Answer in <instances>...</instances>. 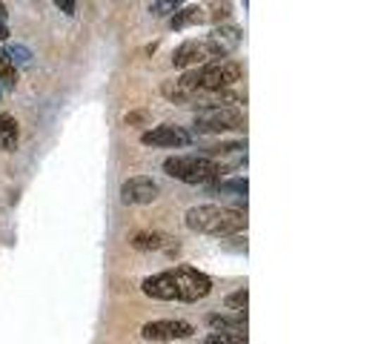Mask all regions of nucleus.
Returning a JSON list of instances; mask_svg holds the SVG:
<instances>
[{"label": "nucleus", "mask_w": 381, "mask_h": 344, "mask_svg": "<svg viewBox=\"0 0 381 344\" xmlns=\"http://www.w3.org/2000/svg\"><path fill=\"white\" fill-rule=\"evenodd\" d=\"M206 61H209V55H206L204 40H187L173 52V66L175 69H192V66H201Z\"/></svg>", "instance_id": "obj_10"}, {"label": "nucleus", "mask_w": 381, "mask_h": 344, "mask_svg": "<svg viewBox=\"0 0 381 344\" xmlns=\"http://www.w3.org/2000/svg\"><path fill=\"white\" fill-rule=\"evenodd\" d=\"M209 9L206 12V20H227L230 18V0H209Z\"/></svg>", "instance_id": "obj_18"}, {"label": "nucleus", "mask_w": 381, "mask_h": 344, "mask_svg": "<svg viewBox=\"0 0 381 344\" xmlns=\"http://www.w3.org/2000/svg\"><path fill=\"white\" fill-rule=\"evenodd\" d=\"M246 178H235V181H213V192H232V195H246Z\"/></svg>", "instance_id": "obj_16"}, {"label": "nucleus", "mask_w": 381, "mask_h": 344, "mask_svg": "<svg viewBox=\"0 0 381 344\" xmlns=\"http://www.w3.org/2000/svg\"><path fill=\"white\" fill-rule=\"evenodd\" d=\"M158 192H161V187H158L152 178L135 176V178H130V181H123V187H120V201H123L126 207H144V204H152V201L158 198Z\"/></svg>", "instance_id": "obj_8"}, {"label": "nucleus", "mask_w": 381, "mask_h": 344, "mask_svg": "<svg viewBox=\"0 0 381 344\" xmlns=\"http://www.w3.org/2000/svg\"><path fill=\"white\" fill-rule=\"evenodd\" d=\"M178 6H184V0H152L149 12H152V18H169Z\"/></svg>", "instance_id": "obj_17"}, {"label": "nucleus", "mask_w": 381, "mask_h": 344, "mask_svg": "<svg viewBox=\"0 0 381 344\" xmlns=\"http://www.w3.org/2000/svg\"><path fill=\"white\" fill-rule=\"evenodd\" d=\"M141 121H146V112H130L126 115V123H141Z\"/></svg>", "instance_id": "obj_23"}, {"label": "nucleus", "mask_w": 381, "mask_h": 344, "mask_svg": "<svg viewBox=\"0 0 381 344\" xmlns=\"http://www.w3.org/2000/svg\"><path fill=\"white\" fill-rule=\"evenodd\" d=\"M163 172L169 178L184 181V184H213L227 169L216 158H206V155H175L163 161Z\"/></svg>", "instance_id": "obj_4"}, {"label": "nucleus", "mask_w": 381, "mask_h": 344, "mask_svg": "<svg viewBox=\"0 0 381 344\" xmlns=\"http://www.w3.org/2000/svg\"><path fill=\"white\" fill-rule=\"evenodd\" d=\"M238 43H241V29L235 23H221L209 32L204 47H206L209 61H221V58H230L238 49Z\"/></svg>", "instance_id": "obj_7"}, {"label": "nucleus", "mask_w": 381, "mask_h": 344, "mask_svg": "<svg viewBox=\"0 0 381 344\" xmlns=\"http://www.w3.org/2000/svg\"><path fill=\"white\" fill-rule=\"evenodd\" d=\"M195 129L204 135H221V133H241L244 129V115L235 106H201L198 118H195Z\"/></svg>", "instance_id": "obj_5"}, {"label": "nucleus", "mask_w": 381, "mask_h": 344, "mask_svg": "<svg viewBox=\"0 0 381 344\" xmlns=\"http://www.w3.org/2000/svg\"><path fill=\"white\" fill-rule=\"evenodd\" d=\"M18 86V69L6 52H0V90H15Z\"/></svg>", "instance_id": "obj_15"}, {"label": "nucleus", "mask_w": 381, "mask_h": 344, "mask_svg": "<svg viewBox=\"0 0 381 344\" xmlns=\"http://www.w3.org/2000/svg\"><path fill=\"white\" fill-rule=\"evenodd\" d=\"M204 344H246V336H232V333H213L206 336Z\"/></svg>", "instance_id": "obj_20"}, {"label": "nucleus", "mask_w": 381, "mask_h": 344, "mask_svg": "<svg viewBox=\"0 0 381 344\" xmlns=\"http://www.w3.org/2000/svg\"><path fill=\"white\" fill-rule=\"evenodd\" d=\"M246 301H249V293H246V287H241L232 295H227V307L235 310V313H244L246 310Z\"/></svg>", "instance_id": "obj_19"}, {"label": "nucleus", "mask_w": 381, "mask_h": 344, "mask_svg": "<svg viewBox=\"0 0 381 344\" xmlns=\"http://www.w3.org/2000/svg\"><path fill=\"white\" fill-rule=\"evenodd\" d=\"M144 295L155 298V301H181V305H195V301H204L209 293H213V278L206 273L195 270V267H173L155 273L149 278H144L141 284Z\"/></svg>", "instance_id": "obj_1"}, {"label": "nucleus", "mask_w": 381, "mask_h": 344, "mask_svg": "<svg viewBox=\"0 0 381 344\" xmlns=\"http://www.w3.org/2000/svg\"><path fill=\"white\" fill-rule=\"evenodd\" d=\"M6 15H9V12H6V4H4V0H0V23L6 20Z\"/></svg>", "instance_id": "obj_24"}, {"label": "nucleus", "mask_w": 381, "mask_h": 344, "mask_svg": "<svg viewBox=\"0 0 381 344\" xmlns=\"http://www.w3.org/2000/svg\"><path fill=\"white\" fill-rule=\"evenodd\" d=\"M206 324L213 327V333H232V336H246V316L235 313V316H206Z\"/></svg>", "instance_id": "obj_12"}, {"label": "nucleus", "mask_w": 381, "mask_h": 344, "mask_svg": "<svg viewBox=\"0 0 381 344\" xmlns=\"http://www.w3.org/2000/svg\"><path fill=\"white\" fill-rule=\"evenodd\" d=\"M187 227L201 235H213V238H227L241 230H246V209L238 207H218V204H204L192 207L187 212Z\"/></svg>", "instance_id": "obj_2"}, {"label": "nucleus", "mask_w": 381, "mask_h": 344, "mask_svg": "<svg viewBox=\"0 0 381 344\" xmlns=\"http://www.w3.org/2000/svg\"><path fill=\"white\" fill-rule=\"evenodd\" d=\"M55 6L63 12V15H75V9H77V0H55Z\"/></svg>", "instance_id": "obj_22"}, {"label": "nucleus", "mask_w": 381, "mask_h": 344, "mask_svg": "<svg viewBox=\"0 0 381 344\" xmlns=\"http://www.w3.org/2000/svg\"><path fill=\"white\" fill-rule=\"evenodd\" d=\"M135 250H141V252H146V250H161V247H166V235L163 233H138V235H132V241H130Z\"/></svg>", "instance_id": "obj_14"}, {"label": "nucleus", "mask_w": 381, "mask_h": 344, "mask_svg": "<svg viewBox=\"0 0 381 344\" xmlns=\"http://www.w3.org/2000/svg\"><path fill=\"white\" fill-rule=\"evenodd\" d=\"M192 336H195V327L181 319H155L141 327L144 341H184Z\"/></svg>", "instance_id": "obj_6"}, {"label": "nucleus", "mask_w": 381, "mask_h": 344, "mask_svg": "<svg viewBox=\"0 0 381 344\" xmlns=\"http://www.w3.org/2000/svg\"><path fill=\"white\" fill-rule=\"evenodd\" d=\"M244 69L238 61H206L201 66H192L181 75V86L189 92H221L241 80Z\"/></svg>", "instance_id": "obj_3"}, {"label": "nucleus", "mask_w": 381, "mask_h": 344, "mask_svg": "<svg viewBox=\"0 0 381 344\" xmlns=\"http://www.w3.org/2000/svg\"><path fill=\"white\" fill-rule=\"evenodd\" d=\"M18 138H20V129H18L15 115L0 112V149H4V152H12V149L18 147Z\"/></svg>", "instance_id": "obj_13"}, {"label": "nucleus", "mask_w": 381, "mask_h": 344, "mask_svg": "<svg viewBox=\"0 0 381 344\" xmlns=\"http://www.w3.org/2000/svg\"><path fill=\"white\" fill-rule=\"evenodd\" d=\"M192 141V135L181 126H173V123H163V126H155V129H146L141 135V144L144 147H187Z\"/></svg>", "instance_id": "obj_9"}, {"label": "nucleus", "mask_w": 381, "mask_h": 344, "mask_svg": "<svg viewBox=\"0 0 381 344\" xmlns=\"http://www.w3.org/2000/svg\"><path fill=\"white\" fill-rule=\"evenodd\" d=\"M6 55L12 58V63H29V61H32V52H29L26 47H9Z\"/></svg>", "instance_id": "obj_21"}, {"label": "nucleus", "mask_w": 381, "mask_h": 344, "mask_svg": "<svg viewBox=\"0 0 381 344\" xmlns=\"http://www.w3.org/2000/svg\"><path fill=\"white\" fill-rule=\"evenodd\" d=\"M6 37H9V29H6L4 23H0V40H6Z\"/></svg>", "instance_id": "obj_25"}, {"label": "nucleus", "mask_w": 381, "mask_h": 344, "mask_svg": "<svg viewBox=\"0 0 381 344\" xmlns=\"http://www.w3.org/2000/svg\"><path fill=\"white\" fill-rule=\"evenodd\" d=\"M206 20V9L204 6H178L173 15H169V29H189V26H201Z\"/></svg>", "instance_id": "obj_11"}]
</instances>
